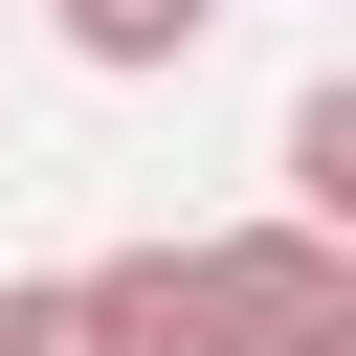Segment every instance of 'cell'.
<instances>
[{
  "mask_svg": "<svg viewBox=\"0 0 356 356\" xmlns=\"http://www.w3.org/2000/svg\"><path fill=\"white\" fill-rule=\"evenodd\" d=\"M67 334L89 356H334L356 334V245L334 222H200V245H111L67 267Z\"/></svg>",
  "mask_w": 356,
  "mask_h": 356,
  "instance_id": "obj_1",
  "label": "cell"
},
{
  "mask_svg": "<svg viewBox=\"0 0 356 356\" xmlns=\"http://www.w3.org/2000/svg\"><path fill=\"white\" fill-rule=\"evenodd\" d=\"M44 22H67V67H111V89H156V67L222 44V0H44Z\"/></svg>",
  "mask_w": 356,
  "mask_h": 356,
  "instance_id": "obj_2",
  "label": "cell"
},
{
  "mask_svg": "<svg viewBox=\"0 0 356 356\" xmlns=\"http://www.w3.org/2000/svg\"><path fill=\"white\" fill-rule=\"evenodd\" d=\"M267 200L356 245V89H289V156H267Z\"/></svg>",
  "mask_w": 356,
  "mask_h": 356,
  "instance_id": "obj_3",
  "label": "cell"
},
{
  "mask_svg": "<svg viewBox=\"0 0 356 356\" xmlns=\"http://www.w3.org/2000/svg\"><path fill=\"white\" fill-rule=\"evenodd\" d=\"M334 356H356V334H334Z\"/></svg>",
  "mask_w": 356,
  "mask_h": 356,
  "instance_id": "obj_4",
  "label": "cell"
}]
</instances>
